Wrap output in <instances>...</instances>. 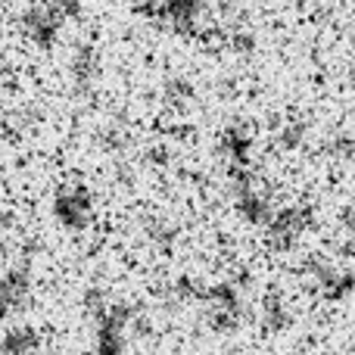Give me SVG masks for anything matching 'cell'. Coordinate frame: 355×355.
<instances>
[{
	"mask_svg": "<svg viewBox=\"0 0 355 355\" xmlns=\"http://www.w3.org/2000/svg\"><path fill=\"white\" fill-rule=\"evenodd\" d=\"M306 131H309V125L302 122V119H287V122L281 125V131H277V141H281L284 147H300V144L306 141Z\"/></svg>",
	"mask_w": 355,
	"mask_h": 355,
	"instance_id": "10",
	"label": "cell"
},
{
	"mask_svg": "<svg viewBox=\"0 0 355 355\" xmlns=\"http://www.w3.org/2000/svg\"><path fill=\"white\" fill-rule=\"evenodd\" d=\"M287 321V309H284V300L277 293L265 296V324L268 327H281Z\"/></svg>",
	"mask_w": 355,
	"mask_h": 355,
	"instance_id": "11",
	"label": "cell"
},
{
	"mask_svg": "<svg viewBox=\"0 0 355 355\" xmlns=\"http://www.w3.org/2000/svg\"><path fill=\"white\" fill-rule=\"evenodd\" d=\"M234 202H237V212L243 215L252 225H268L275 206H271V196L265 187H259L256 178L250 172H234Z\"/></svg>",
	"mask_w": 355,
	"mask_h": 355,
	"instance_id": "3",
	"label": "cell"
},
{
	"mask_svg": "<svg viewBox=\"0 0 355 355\" xmlns=\"http://www.w3.org/2000/svg\"><path fill=\"white\" fill-rule=\"evenodd\" d=\"M209 306V324L215 331H234L240 321V293L234 284H218V287H209L202 293Z\"/></svg>",
	"mask_w": 355,
	"mask_h": 355,
	"instance_id": "5",
	"label": "cell"
},
{
	"mask_svg": "<svg viewBox=\"0 0 355 355\" xmlns=\"http://www.w3.org/2000/svg\"><path fill=\"white\" fill-rule=\"evenodd\" d=\"M66 19L69 16L60 0H44V3L28 6V10L22 12V19H19V25H22L25 37H31V41L41 44V47H50V44L56 41V35L62 31Z\"/></svg>",
	"mask_w": 355,
	"mask_h": 355,
	"instance_id": "2",
	"label": "cell"
},
{
	"mask_svg": "<svg viewBox=\"0 0 355 355\" xmlns=\"http://www.w3.org/2000/svg\"><path fill=\"white\" fill-rule=\"evenodd\" d=\"M218 153L225 156L231 172H243L246 162H250V131L237 122L225 125V131L218 137Z\"/></svg>",
	"mask_w": 355,
	"mask_h": 355,
	"instance_id": "6",
	"label": "cell"
},
{
	"mask_svg": "<svg viewBox=\"0 0 355 355\" xmlns=\"http://www.w3.org/2000/svg\"><path fill=\"white\" fill-rule=\"evenodd\" d=\"M327 153L337 156V159H349V156L355 153V141L349 135H337L331 137V144H327Z\"/></svg>",
	"mask_w": 355,
	"mask_h": 355,
	"instance_id": "12",
	"label": "cell"
},
{
	"mask_svg": "<svg viewBox=\"0 0 355 355\" xmlns=\"http://www.w3.org/2000/svg\"><path fill=\"white\" fill-rule=\"evenodd\" d=\"M340 225H343L346 231H355V206H349V209H343V212H340Z\"/></svg>",
	"mask_w": 355,
	"mask_h": 355,
	"instance_id": "14",
	"label": "cell"
},
{
	"mask_svg": "<svg viewBox=\"0 0 355 355\" xmlns=\"http://www.w3.org/2000/svg\"><path fill=\"white\" fill-rule=\"evenodd\" d=\"M202 3L206 0H159V16L156 19H166L172 28L193 35L196 22L202 16Z\"/></svg>",
	"mask_w": 355,
	"mask_h": 355,
	"instance_id": "7",
	"label": "cell"
},
{
	"mask_svg": "<svg viewBox=\"0 0 355 355\" xmlns=\"http://www.w3.org/2000/svg\"><path fill=\"white\" fill-rule=\"evenodd\" d=\"M37 346H41V337H37L35 327L19 324L3 334V340H0V355H35Z\"/></svg>",
	"mask_w": 355,
	"mask_h": 355,
	"instance_id": "9",
	"label": "cell"
},
{
	"mask_svg": "<svg viewBox=\"0 0 355 355\" xmlns=\"http://www.w3.org/2000/svg\"><path fill=\"white\" fill-rule=\"evenodd\" d=\"M349 78H352V85H355V60H352V66H349Z\"/></svg>",
	"mask_w": 355,
	"mask_h": 355,
	"instance_id": "15",
	"label": "cell"
},
{
	"mask_svg": "<svg viewBox=\"0 0 355 355\" xmlns=\"http://www.w3.org/2000/svg\"><path fill=\"white\" fill-rule=\"evenodd\" d=\"M94 78H97V50L91 44H78L72 53V85L87 94L94 87Z\"/></svg>",
	"mask_w": 355,
	"mask_h": 355,
	"instance_id": "8",
	"label": "cell"
},
{
	"mask_svg": "<svg viewBox=\"0 0 355 355\" xmlns=\"http://www.w3.org/2000/svg\"><path fill=\"white\" fill-rule=\"evenodd\" d=\"M53 215L60 218V225L78 231L94 215V193L85 184H66L53 193Z\"/></svg>",
	"mask_w": 355,
	"mask_h": 355,
	"instance_id": "4",
	"label": "cell"
},
{
	"mask_svg": "<svg viewBox=\"0 0 355 355\" xmlns=\"http://www.w3.org/2000/svg\"><path fill=\"white\" fill-rule=\"evenodd\" d=\"M312 215H315L312 206H306V202H293V206L275 209L271 221L265 225V240H268V246H275V250L293 246L296 240L302 237V231H309Z\"/></svg>",
	"mask_w": 355,
	"mask_h": 355,
	"instance_id": "1",
	"label": "cell"
},
{
	"mask_svg": "<svg viewBox=\"0 0 355 355\" xmlns=\"http://www.w3.org/2000/svg\"><path fill=\"white\" fill-rule=\"evenodd\" d=\"M166 91H168V97H172V100H187L190 94H193V87H190L184 78H168Z\"/></svg>",
	"mask_w": 355,
	"mask_h": 355,
	"instance_id": "13",
	"label": "cell"
}]
</instances>
